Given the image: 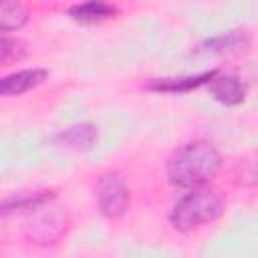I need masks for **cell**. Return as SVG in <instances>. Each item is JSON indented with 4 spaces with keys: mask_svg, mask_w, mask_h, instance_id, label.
Wrapping results in <instances>:
<instances>
[{
    "mask_svg": "<svg viewBox=\"0 0 258 258\" xmlns=\"http://www.w3.org/2000/svg\"><path fill=\"white\" fill-rule=\"evenodd\" d=\"M222 167V155L208 141H189L173 151L167 161V177L177 187L206 185Z\"/></svg>",
    "mask_w": 258,
    "mask_h": 258,
    "instance_id": "obj_1",
    "label": "cell"
},
{
    "mask_svg": "<svg viewBox=\"0 0 258 258\" xmlns=\"http://www.w3.org/2000/svg\"><path fill=\"white\" fill-rule=\"evenodd\" d=\"M224 214V196L210 185L191 187L177 200L169 214V222L177 232H191L204 224L216 222Z\"/></svg>",
    "mask_w": 258,
    "mask_h": 258,
    "instance_id": "obj_2",
    "label": "cell"
},
{
    "mask_svg": "<svg viewBox=\"0 0 258 258\" xmlns=\"http://www.w3.org/2000/svg\"><path fill=\"white\" fill-rule=\"evenodd\" d=\"M97 200H99V208L105 216H109V218L121 216L127 210L129 200H131L125 179L117 173L103 175L97 183Z\"/></svg>",
    "mask_w": 258,
    "mask_h": 258,
    "instance_id": "obj_3",
    "label": "cell"
},
{
    "mask_svg": "<svg viewBox=\"0 0 258 258\" xmlns=\"http://www.w3.org/2000/svg\"><path fill=\"white\" fill-rule=\"evenodd\" d=\"M46 77H48V71L44 69H26V71L0 77V97H12V95H22L26 91H32L34 87L42 85Z\"/></svg>",
    "mask_w": 258,
    "mask_h": 258,
    "instance_id": "obj_4",
    "label": "cell"
},
{
    "mask_svg": "<svg viewBox=\"0 0 258 258\" xmlns=\"http://www.w3.org/2000/svg\"><path fill=\"white\" fill-rule=\"evenodd\" d=\"M64 232V216L60 212H42L30 226L28 238L38 244H52Z\"/></svg>",
    "mask_w": 258,
    "mask_h": 258,
    "instance_id": "obj_5",
    "label": "cell"
},
{
    "mask_svg": "<svg viewBox=\"0 0 258 258\" xmlns=\"http://www.w3.org/2000/svg\"><path fill=\"white\" fill-rule=\"evenodd\" d=\"M210 91L224 105H240L246 99V85L236 75H222L210 81Z\"/></svg>",
    "mask_w": 258,
    "mask_h": 258,
    "instance_id": "obj_6",
    "label": "cell"
},
{
    "mask_svg": "<svg viewBox=\"0 0 258 258\" xmlns=\"http://www.w3.org/2000/svg\"><path fill=\"white\" fill-rule=\"evenodd\" d=\"M69 14L83 24H95V22H103L109 20L117 14V8L113 4L107 2H83V4H75L69 8Z\"/></svg>",
    "mask_w": 258,
    "mask_h": 258,
    "instance_id": "obj_7",
    "label": "cell"
},
{
    "mask_svg": "<svg viewBox=\"0 0 258 258\" xmlns=\"http://www.w3.org/2000/svg\"><path fill=\"white\" fill-rule=\"evenodd\" d=\"M216 75H218V71L202 73V75H196V77H181V79H157V81L149 83L147 89H151V91H163V93H185V91L198 89L200 85L210 83Z\"/></svg>",
    "mask_w": 258,
    "mask_h": 258,
    "instance_id": "obj_8",
    "label": "cell"
},
{
    "mask_svg": "<svg viewBox=\"0 0 258 258\" xmlns=\"http://www.w3.org/2000/svg\"><path fill=\"white\" fill-rule=\"evenodd\" d=\"M58 143L75 149V151H87L95 145L97 141V129L91 123H81V125H73L69 129H64L58 137Z\"/></svg>",
    "mask_w": 258,
    "mask_h": 258,
    "instance_id": "obj_9",
    "label": "cell"
},
{
    "mask_svg": "<svg viewBox=\"0 0 258 258\" xmlns=\"http://www.w3.org/2000/svg\"><path fill=\"white\" fill-rule=\"evenodd\" d=\"M28 8L22 2H0V32L18 30L28 20Z\"/></svg>",
    "mask_w": 258,
    "mask_h": 258,
    "instance_id": "obj_10",
    "label": "cell"
},
{
    "mask_svg": "<svg viewBox=\"0 0 258 258\" xmlns=\"http://www.w3.org/2000/svg\"><path fill=\"white\" fill-rule=\"evenodd\" d=\"M52 196L48 191H40V194H22L18 198H10L6 204L0 206V216L4 214H12L16 210H38L42 204H46Z\"/></svg>",
    "mask_w": 258,
    "mask_h": 258,
    "instance_id": "obj_11",
    "label": "cell"
},
{
    "mask_svg": "<svg viewBox=\"0 0 258 258\" xmlns=\"http://www.w3.org/2000/svg\"><path fill=\"white\" fill-rule=\"evenodd\" d=\"M244 44H246V34L240 30H234V32H226V34H220V36L204 42L202 52H228V50H236Z\"/></svg>",
    "mask_w": 258,
    "mask_h": 258,
    "instance_id": "obj_12",
    "label": "cell"
},
{
    "mask_svg": "<svg viewBox=\"0 0 258 258\" xmlns=\"http://www.w3.org/2000/svg\"><path fill=\"white\" fill-rule=\"evenodd\" d=\"M24 44L16 38L0 36V67H6L10 62L22 60L24 58Z\"/></svg>",
    "mask_w": 258,
    "mask_h": 258,
    "instance_id": "obj_13",
    "label": "cell"
}]
</instances>
